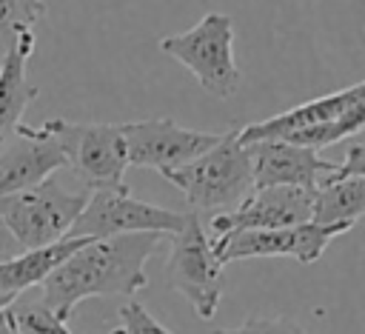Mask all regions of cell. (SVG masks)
<instances>
[{"label":"cell","instance_id":"7c38bea8","mask_svg":"<svg viewBox=\"0 0 365 334\" xmlns=\"http://www.w3.org/2000/svg\"><path fill=\"white\" fill-rule=\"evenodd\" d=\"M251 168H254V188L288 186L317 191V186L336 171L339 163L325 160L319 151L288 143V140H257L248 146Z\"/></svg>","mask_w":365,"mask_h":334},{"label":"cell","instance_id":"e0dca14e","mask_svg":"<svg viewBox=\"0 0 365 334\" xmlns=\"http://www.w3.org/2000/svg\"><path fill=\"white\" fill-rule=\"evenodd\" d=\"M46 14V0H0V60Z\"/></svg>","mask_w":365,"mask_h":334},{"label":"cell","instance_id":"d6986e66","mask_svg":"<svg viewBox=\"0 0 365 334\" xmlns=\"http://www.w3.org/2000/svg\"><path fill=\"white\" fill-rule=\"evenodd\" d=\"M117 314H120V331H123V334H171V331H168L157 317H151V314L145 311V305L137 303V300H125Z\"/></svg>","mask_w":365,"mask_h":334},{"label":"cell","instance_id":"ffe728a7","mask_svg":"<svg viewBox=\"0 0 365 334\" xmlns=\"http://www.w3.org/2000/svg\"><path fill=\"white\" fill-rule=\"evenodd\" d=\"M222 334H308L288 317H248L237 328H222Z\"/></svg>","mask_w":365,"mask_h":334},{"label":"cell","instance_id":"3957f363","mask_svg":"<svg viewBox=\"0 0 365 334\" xmlns=\"http://www.w3.org/2000/svg\"><path fill=\"white\" fill-rule=\"evenodd\" d=\"M163 177L182 191L194 214H225L254 194L251 151L237 140V128H225L214 148L185 163L182 168L165 171Z\"/></svg>","mask_w":365,"mask_h":334},{"label":"cell","instance_id":"8992f818","mask_svg":"<svg viewBox=\"0 0 365 334\" xmlns=\"http://www.w3.org/2000/svg\"><path fill=\"white\" fill-rule=\"evenodd\" d=\"M185 220H188V211H171V208L131 197L128 183L100 186V188H88L86 208L80 211L68 237H88V240H106L120 234L174 237L177 231H182Z\"/></svg>","mask_w":365,"mask_h":334},{"label":"cell","instance_id":"52a82bcc","mask_svg":"<svg viewBox=\"0 0 365 334\" xmlns=\"http://www.w3.org/2000/svg\"><path fill=\"white\" fill-rule=\"evenodd\" d=\"M165 280H168V288H174L191 303L197 317L202 320L214 317L222 288H225V274H222V263L214 254V243L200 214L194 211H188L182 231L171 237Z\"/></svg>","mask_w":365,"mask_h":334},{"label":"cell","instance_id":"4fadbf2b","mask_svg":"<svg viewBox=\"0 0 365 334\" xmlns=\"http://www.w3.org/2000/svg\"><path fill=\"white\" fill-rule=\"evenodd\" d=\"M60 168H66V157L46 126L23 123L0 151V200L40 186Z\"/></svg>","mask_w":365,"mask_h":334},{"label":"cell","instance_id":"ba28073f","mask_svg":"<svg viewBox=\"0 0 365 334\" xmlns=\"http://www.w3.org/2000/svg\"><path fill=\"white\" fill-rule=\"evenodd\" d=\"M43 126L60 146L66 166H71L77 177H83L86 188L123 183L128 148L120 123H71L57 117L46 120Z\"/></svg>","mask_w":365,"mask_h":334},{"label":"cell","instance_id":"44dd1931","mask_svg":"<svg viewBox=\"0 0 365 334\" xmlns=\"http://www.w3.org/2000/svg\"><path fill=\"white\" fill-rule=\"evenodd\" d=\"M334 177H365V146L351 143L345 148V160L336 166Z\"/></svg>","mask_w":365,"mask_h":334},{"label":"cell","instance_id":"277c9868","mask_svg":"<svg viewBox=\"0 0 365 334\" xmlns=\"http://www.w3.org/2000/svg\"><path fill=\"white\" fill-rule=\"evenodd\" d=\"M160 51L185 66L200 88L217 100L240 91L242 71L234 60V20L225 11L202 14L188 31L160 37Z\"/></svg>","mask_w":365,"mask_h":334},{"label":"cell","instance_id":"d4e9b609","mask_svg":"<svg viewBox=\"0 0 365 334\" xmlns=\"http://www.w3.org/2000/svg\"><path fill=\"white\" fill-rule=\"evenodd\" d=\"M214 334H222V328H217V331H214Z\"/></svg>","mask_w":365,"mask_h":334},{"label":"cell","instance_id":"9c48e42d","mask_svg":"<svg viewBox=\"0 0 365 334\" xmlns=\"http://www.w3.org/2000/svg\"><path fill=\"white\" fill-rule=\"evenodd\" d=\"M120 126L128 148V166L157 168L160 174L182 168L185 163L197 160L222 140V131H197L165 117L134 120Z\"/></svg>","mask_w":365,"mask_h":334},{"label":"cell","instance_id":"ac0fdd59","mask_svg":"<svg viewBox=\"0 0 365 334\" xmlns=\"http://www.w3.org/2000/svg\"><path fill=\"white\" fill-rule=\"evenodd\" d=\"M11 314L14 323L20 328V334H71L68 325L54 317L43 303H23L20 297L11 303ZM111 334H123L120 328H114Z\"/></svg>","mask_w":365,"mask_h":334},{"label":"cell","instance_id":"cb8c5ba5","mask_svg":"<svg viewBox=\"0 0 365 334\" xmlns=\"http://www.w3.org/2000/svg\"><path fill=\"white\" fill-rule=\"evenodd\" d=\"M14 300H17V297H0V311H3V308H9Z\"/></svg>","mask_w":365,"mask_h":334},{"label":"cell","instance_id":"6da1fadb","mask_svg":"<svg viewBox=\"0 0 365 334\" xmlns=\"http://www.w3.org/2000/svg\"><path fill=\"white\" fill-rule=\"evenodd\" d=\"M163 234H120L88 240L63 265L43 280L40 303L68 323L74 308L88 297H134L145 288V263L160 248Z\"/></svg>","mask_w":365,"mask_h":334},{"label":"cell","instance_id":"8fae6325","mask_svg":"<svg viewBox=\"0 0 365 334\" xmlns=\"http://www.w3.org/2000/svg\"><path fill=\"white\" fill-rule=\"evenodd\" d=\"M311 211H314V191L271 186V188H254V194L245 197L234 211L214 214L208 228H211V240H220L234 231L291 228L311 223Z\"/></svg>","mask_w":365,"mask_h":334},{"label":"cell","instance_id":"603a6c76","mask_svg":"<svg viewBox=\"0 0 365 334\" xmlns=\"http://www.w3.org/2000/svg\"><path fill=\"white\" fill-rule=\"evenodd\" d=\"M0 334H20V328L14 323V314H11V305L0 311Z\"/></svg>","mask_w":365,"mask_h":334},{"label":"cell","instance_id":"5b68a950","mask_svg":"<svg viewBox=\"0 0 365 334\" xmlns=\"http://www.w3.org/2000/svg\"><path fill=\"white\" fill-rule=\"evenodd\" d=\"M86 200L88 188L71 191L57 177H48L29 191L3 197L0 220L6 223V228L23 251H34L66 240L80 211L86 208Z\"/></svg>","mask_w":365,"mask_h":334},{"label":"cell","instance_id":"7402d4cb","mask_svg":"<svg viewBox=\"0 0 365 334\" xmlns=\"http://www.w3.org/2000/svg\"><path fill=\"white\" fill-rule=\"evenodd\" d=\"M23 248H20V243L11 237V231L6 228V223L0 220V263H6V260H11V257H17Z\"/></svg>","mask_w":365,"mask_h":334},{"label":"cell","instance_id":"30bf717a","mask_svg":"<svg viewBox=\"0 0 365 334\" xmlns=\"http://www.w3.org/2000/svg\"><path fill=\"white\" fill-rule=\"evenodd\" d=\"M348 226H319L302 223L291 228H271V231H234L214 243V254L222 265L251 257H294L302 265H311L322 257L328 243L345 234Z\"/></svg>","mask_w":365,"mask_h":334},{"label":"cell","instance_id":"9a60e30c","mask_svg":"<svg viewBox=\"0 0 365 334\" xmlns=\"http://www.w3.org/2000/svg\"><path fill=\"white\" fill-rule=\"evenodd\" d=\"M86 243H88V237H66L46 248L20 251L17 257L0 263V297H20L26 288L43 285V280Z\"/></svg>","mask_w":365,"mask_h":334},{"label":"cell","instance_id":"2e32d148","mask_svg":"<svg viewBox=\"0 0 365 334\" xmlns=\"http://www.w3.org/2000/svg\"><path fill=\"white\" fill-rule=\"evenodd\" d=\"M365 217V177H325L314 191L311 223L348 226Z\"/></svg>","mask_w":365,"mask_h":334},{"label":"cell","instance_id":"7a4b0ae2","mask_svg":"<svg viewBox=\"0 0 365 334\" xmlns=\"http://www.w3.org/2000/svg\"><path fill=\"white\" fill-rule=\"evenodd\" d=\"M362 128H365V80L305 100L259 123H248L237 128V140L242 146H251L257 140H288L319 151Z\"/></svg>","mask_w":365,"mask_h":334},{"label":"cell","instance_id":"5bb4252c","mask_svg":"<svg viewBox=\"0 0 365 334\" xmlns=\"http://www.w3.org/2000/svg\"><path fill=\"white\" fill-rule=\"evenodd\" d=\"M37 46V31L29 29L20 34L17 46L0 60V151L23 126V114L40 88L29 80V57Z\"/></svg>","mask_w":365,"mask_h":334}]
</instances>
